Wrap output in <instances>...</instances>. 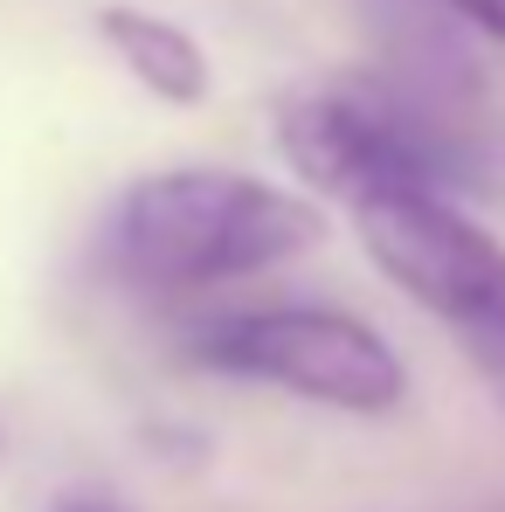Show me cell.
I'll return each instance as SVG.
<instances>
[{"instance_id":"1","label":"cell","mask_w":505,"mask_h":512,"mask_svg":"<svg viewBox=\"0 0 505 512\" xmlns=\"http://www.w3.org/2000/svg\"><path fill=\"white\" fill-rule=\"evenodd\" d=\"M326 236L319 201L229 167H167L132 180L97 222V270L146 298L194 305L263 270H284Z\"/></svg>"},{"instance_id":"2","label":"cell","mask_w":505,"mask_h":512,"mask_svg":"<svg viewBox=\"0 0 505 512\" xmlns=\"http://www.w3.org/2000/svg\"><path fill=\"white\" fill-rule=\"evenodd\" d=\"M194 367L277 388L291 402L333 409V416H395L409 402V367L395 340L333 305H243L194 319L187 346Z\"/></svg>"},{"instance_id":"3","label":"cell","mask_w":505,"mask_h":512,"mask_svg":"<svg viewBox=\"0 0 505 512\" xmlns=\"http://www.w3.org/2000/svg\"><path fill=\"white\" fill-rule=\"evenodd\" d=\"M353 222L381 277L443 326L505 416V243L443 194H388L353 208Z\"/></svg>"},{"instance_id":"4","label":"cell","mask_w":505,"mask_h":512,"mask_svg":"<svg viewBox=\"0 0 505 512\" xmlns=\"http://www.w3.org/2000/svg\"><path fill=\"white\" fill-rule=\"evenodd\" d=\"M90 28H97V42L118 56V70L139 90H153L160 104H173V111L208 104L215 63H208V49H201L180 21L153 14V7H132V0H104V7L90 14Z\"/></svg>"},{"instance_id":"5","label":"cell","mask_w":505,"mask_h":512,"mask_svg":"<svg viewBox=\"0 0 505 512\" xmlns=\"http://www.w3.org/2000/svg\"><path fill=\"white\" fill-rule=\"evenodd\" d=\"M450 7H457L478 35H492V42L505 49V0H450Z\"/></svg>"},{"instance_id":"6","label":"cell","mask_w":505,"mask_h":512,"mask_svg":"<svg viewBox=\"0 0 505 512\" xmlns=\"http://www.w3.org/2000/svg\"><path fill=\"white\" fill-rule=\"evenodd\" d=\"M56 512H118V506H104V499H70V506H56Z\"/></svg>"},{"instance_id":"7","label":"cell","mask_w":505,"mask_h":512,"mask_svg":"<svg viewBox=\"0 0 505 512\" xmlns=\"http://www.w3.org/2000/svg\"><path fill=\"white\" fill-rule=\"evenodd\" d=\"M485 512H505V506H485Z\"/></svg>"}]
</instances>
